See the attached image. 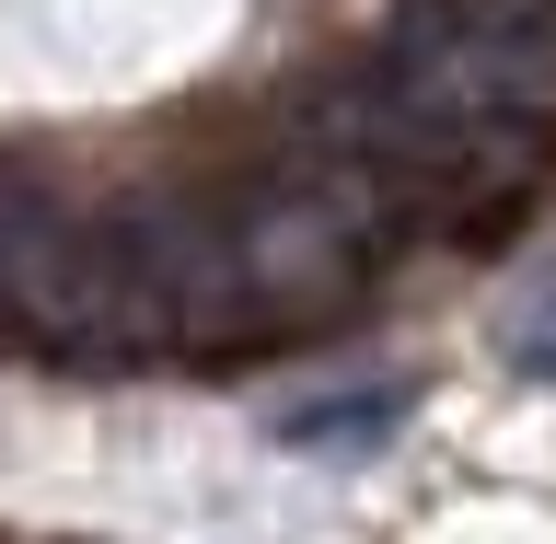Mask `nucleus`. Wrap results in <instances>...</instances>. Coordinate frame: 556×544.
<instances>
[{
	"label": "nucleus",
	"mask_w": 556,
	"mask_h": 544,
	"mask_svg": "<svg viewBox=\"0 0 556 544\" xmlns=\"http://www.w3.org/2000/svg\"><path fill=\"white\" fill-rule=\"evenodd\" d=\"M0 313L35 347H59L70 371H139L174 347V313L139 267V243L116 220L24 198V186H0Z\"/></svg>",
	"instance_id": "1"
},
{
	"label": "nucleus",
	"mask_w": 556,
	"mask_h": 544,
	"mask_svg": "<svg viewBox=\"0 0 556 544\" xmlns=\"http://www.w3.org/2000/svg\"><path fill=\"white\" fill-rule=\"evenodd\" d=\"M232 232V278H243V325H325V313L359 290V220H348L302 163L255 186V198L220 220Z\"/></svg>",
	"instance_id": "2"
},
{
	"label": "nucleus",
	"mask_w": 556,
	"mask_h": 544,
	"mask_svg": "<svg viewBox=\"0 0 556 544\" xmlns=\"http://www.w3.org/2000/svg\"><path fill=\"white\" fill-rule=\"evenodd\" d=\"M498 347H510L533 382H556V267H533L510 290V313H498Z\"/></svg>",
	"instance_id": "3"
},
{
	"label": "nucleus",
	"mask_w": 556,
	"mask_h": 544,
	"mask_svg": "<svg viewBox=\"0 0 556 544\" xmlns=\"http://www.w3.org/2000/svg\"><path fill=\"white\" fill-rule=\"evenodd\" d=\"M394 417H406V394H348V406H290L278 417V429H290V441H382V429H394Z\"/></svg>",
	"instance_id": "4"
}]
</instances>
